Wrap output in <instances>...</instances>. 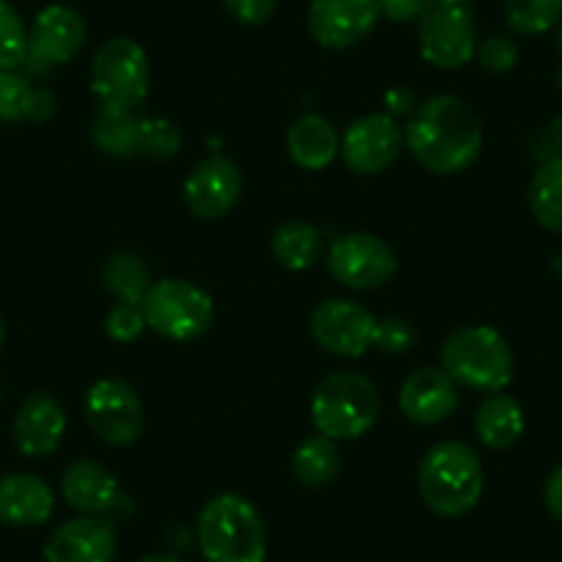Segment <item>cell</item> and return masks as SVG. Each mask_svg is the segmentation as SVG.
Returning <instances> with one entry per match:
<instances>
[{
    "mask_svg": "<svg viewBox=\"0 0 562 562\" xmlns=\"http://www.w3.org/2000/svg\"><path fill=\"white\" fill-rule=\"evenodd\" d=\"M405 144L422 169L434 175H458L480 158L483 122L461 97L436 94L411 116Z\"/></svg>",
    "mask_w": 562,
    "mask_h": 562,
    "instance_id": "obj_1",
    "label": "cell"
},
{
    "mask_svg": "<svg viewBox=\"0 0 562 562\" xmlns=\"http://www.w3.org/2000/svg\"><path fill=\"white\" fill-rule=\"evenodd\" d=\"M422 502L445 518H458L472 510L483 496V463L463 441H439L419 463Z\"/></svg>",
    "mask_w": 562,
    "mask_h": 562,
    "instance_id": "obj_2",
    "label": "cell"
},
{
    "mask_svg": "<svg viewBox=\"0 0 562 562\" xmlns=\"http://www.w3.org/2000/svg\"><path fill=\"white\" fill-rule=\"evenodd\" d=\"M199 549L207 562H265L268 532L257 507L240 494H218L196 521Z\"/></svg>",
    "mask_w": 562,
    "mask_h": 562,
    "instance_id": "obj_3",
    "label": "cell"
},
{
    "mask_svg": "<svg viewBox=\"0 0 562 562\" xmlns=\"http://www.w3.org/2000/svg\"><path fill=\"white\" fill-rule=\"evenodd\" d=\"M441 370L458 386L496 394L513 381L510 345L491 326L458 328L441 345Z\"/></svg>",
    "mask_w": 562,
    "mask_h": 562,
    "instance_id": "obj_4",
    "label": "cell"
},
{
    "mask_svg": "<svg viewBox=\"0 0 562 562\" xmlns=\"http://www.w3.org/2000/svg\"><path fill=\"white\" fill-rule=\"evenodd\" d=\"M381 414V397L370 378L359 372H334L312 394V422L321 436L350 441L364 436Z\"/></svg>",
    "mask_w": 562,
    "mask_h": 562,
    "instance_id": "obj_5",
    "label": "cell"
},
{
    "mask_svg": "<svg viewBox=\"0 0 562 562\" xmlns=\"http://www.w3.org/2000/svg\"><path fill=\"white\" fill-rule=\"evenodd\" d=\"M140 310L147 317V328L175 342H193L204 337L215 321V304L210 293L186 279L155 281Z\"/></svg>",
    "mask_w": 562,
    "mask_h": 562,
    "instance_id": "obj_6",
    "label": "cell"
},
{
    "mask_svg": "<svg viewBox=\"0 0 562 562\" xmlns=\"http://www.w3.org/2000/svg\"><path fill=\"white\" fill-rule=\"evenodd\" d=\"M419 53L439 69H461L477 53V31L469 0H428L416 18Z\"/></svg>",
    "mask_w": 562,
    "mask_h": 562,
    "instance_id": "obj_7",
    "label": "cell"
},
{
    "mask_svg": "<svg viewBox=\"0 0 562 562\" xmlns=\"http://www.w3.org/2000/svg\"><path fill=\"white\" fill-rule=\"evenodd\" d=\"M91 91L102 108H138L149 94L147 50L127 36L105 42L91 61Z\"/></svg>",
    "mask_w": 562,
    "mask_h": 562,
    "instance_id": "obj_8",
    "label": "cell"
},
{
    "mask_svg": "<svg viewBox=\"0 0 562 562\" xmlns=\"http://www.w3.org/2000/svg\"><path fill=\"white\" fill-rule=\"evenodd\" d=\"M86 419L111 447H130L144 434V403L127 381L102 378L86 392Z\"/></svg>",
    "mask_w": 562,
    "mask_h": 562,
    "instance_id": "obj_9",
    "label": "cell"
},
{
    "mask_svg": "<svg viewBox=\"0 0 562 562\" xmlns=\"http://www.w3.org/2000/svg\"><path fill=\"white\" fill-rule=\"evenodd\" d=\"M328 270L345 288L375 290L392 279L397 259L381 237L350 232V235L337 237L328 248Z\"/></svg>",
    "mask_w": 562,
    "mask_h": 562,
    "instance_id": "obj_10",
    "label": "cell"
},
{
    "mask_svg": "<svg viewBox=\"0 0 562 562\" xmlns=\"http://www.w3.org/2000/svg\"><path fill=\"white\" fill-rule=\"evenodd\" d=\"M375 334L378 317L356 301L331 299L312 312V337L321 348L342 359H359L375 348Z\"/></svg>",
    "mask_w": 562,
    "mask_h": 562,
    "instance_id": "obj_11",
    "label": "cell"
},
{
    "mask_svg": "<svg viewBox=\"0 0 562 562\" xmlns=\"http://www.w3.org/2000/svg\"><path fill=\"white\" fill-rule=\"evenodd\" d=\"M378 0H312L306 25L312 40L326 50H348L375 31Z\"/></svg>",
    "mask_w": 562,
    "mask_h": 562,
    "instance_id": "obj_12",
    "label": "cell"
},
{
    "mask_svg": "<svg viewBox=\"0 0 562 562\" xmlns=\"http://www.w3.org/2000/svg\"><path fill=\"white\" fill-rule=\"evenodd\" d=\"M86 45V23L72 7L53 3L34 18L29 29V67L45 72L72 61Z\"/></svg>",
    "mask_w": 562,
    "mask_h": 562,
    "instance_id": "obj_13",
    "label": "cell"
},
{
    "mask_svg": "<svg viewBox=\"0 0 562 562\" xmlns=\"http://www.w3.org/2000/svg\"><path fill=\"white\" fill-rule=\"evenodd\" d=\"M405 144V135L400 133L397 122L389 113H370L361 116L345 130L339 153L345 164L356 175H381L397 160L400 149Z\"/></svg>",
    "mask_w": 562,
    "mask_h": 562,
    "instance_id": "obj_14",
    "label": "cell"
},
{
    "mask_svg": "<svg viewBox=\"0 0 562 562\" xmlns=\"http://www.w3.org/2000/svg\"><path fill=\"white\" fill-rule=\"evenodd\" d=\"M186 204L196 218L215 221L224 218L235 210L243 193V177L235 160L224 158V155H210L207 160L196 166L188 175L186 188Z\"/></svg>",
    "mask_w": 562,
    "mask_h": 562,
    "instance_id": "obj_15",
    "label": "cell"
},
{
    "mask_svg": "<svg viewBox=\"0 0 562 562\" xmlns=\"http://www.w3.org/2000/svg\"><path fill=\"white\" fill-rule=\"evenodd\" d=\"M14 445L25 458H45L61 447L67 434V411L50 392H34L14 416Z\"/></svg>",
    "mask_w": 562,
    "mask_h": 562,
    "instance_id": "obj_16",
    "label": "cell"
},
{
    "mask_svg": "<svg viewBox=\"0 0 562 562\" xmlns=\"http://www.w3.org/2000/svg\"><path fill=\"white\" fill-rule=\"evenodd\" d=\"M116 529L105 516H78L64 521L45 543L47 562H113Z\"/></svg>",
    "mask_w": 562,
    "mask_h": 562,
    "instance_id": "obj_17",
    "label": "cell"
},
{
    "mask_svg": "<svg viewBox=\"0 0 562 562\" xmlns=\"http://www.w3.org/2000/svg\"><path fill=\"white\" fill-rule=\"evenodd\" d=\"M458 408V383L436 367H422L400 389V411L414 425H439Z\"/></svg>",
    "mask_w": 562,
    "mask_h": 562,
    "instance_id": "obj_18",
    "label": "cell"
},
{
    "mask_svg": "<svg viewBox=\"0 0 562 562\" xmlns=\"http://www.w3.org/2000/svg\"><path fill=\"white\" fill-rule=\"evenodd\" d=\"M61 496L80 516H108L124 502L122 485L94 461H75L61 474Z\"/></svg>",
    "mask_w": 562,
    "mask_h": 562,
    "instance_id": "obj_19",
    "label": "cell"
},
{
    "mask_svg": "<svg viewBox=\"0 0 562 562\" xmlns=\"http://www.w3.org/2000/svg\"><path fill=\"white\" fill-rule=\"evenodd\" d=\"M56 494L42 477L12 472L0 477V524L9 527H40L53 516Z\"/></svg>",
    "mask_w": 562,
    "mask_h": 562,
    "instance_id": "obj_20",
    "label": "cell"
},
{
    "mask_svg": "<svg viewBox=\"0 0 562 562\" xmlns=\"http://www.w3.org/2000/svg\"><path fill=\"white\" fill-rule=\"evenodd\" d=\"M339 144L342 140H339L334 124L321 113H304L288 130L290 158L306 171H321L331 166L339 153Z\"/></svg>",
    "mask_w": 562,
    "mask_h": 562,
    "instance_id": "obj_21",
    "label": "cell"
},
{
    "mask_svg": "<svg viewBox=\"0 0 562 562\" xmlns=\"http://www.w3.org/2000/svg\"><path fill=\"white\" fill-rule=\"evenodd\" d=\"M524 411L516 397L505 392L488 394L474 414V434L488 450H507L524 436Z\"/></svg>",
    "mask_w": 562,
    "mask_h": 562,
    "instance_id": "obj_22",
    "label": "cell"
},
{
    "mask_svg": "<svg viewBox=\"0 0 562 562\" xmlns=\"http://www.w3.org/2000/svg\"><path fill=\"white\" fill-rule=\"evenodd\" d=\"M102 284L108 293L116 299V304H144L149 288H153V273L144 257L133 251H119L102 268Z\"/></svg>",
    "mask_w": 562,
    "mask_h": 562,
    "instance_id": "obj_23",
    "label": "cell"
},
{
    "mask_svg": "<svg viewBox=\"0 0 562 562\" xmlns=\"http://www.w3.org/2000/svg\"><path fill=\"white\" fill-rule=\"evenodd\" d=\"M140 119L133 111H119V108H100V113L91 122V140L97 149L111 158H133L138 155Z\"/></svg>",
    "mask_w": 562,
    "mask_h": 562,
    "instance_id": "obj_24",
    "label": "cell"
},
{
    "mask_svg": "<svg viewBox=\"0 0 562 562\" xmlns=\"http://www.w3.org/2000/svg\"><path fill=\"white\" fill-rule=\"evenodd\" d=\"M339 469H342V458H339L337 441L328 436H310L293 456L295 480L306 488H326L337 480Z\"/></svg>",
    "mask_w": 562,
    "mask_h": 562,
    "instance_id": "obj_25",
    "label": "cell"
},
{
    "mask_svg": "<svg viewBox=\"0 0 562 562\" xmlns=\"http://www.w3.org/2000/svg\"><path fill=\"white\" fill-rule=\"evenodd\" d=\"M270 248L288 270H306L323 257V235L306 221H288L273 232Z\"/></svg>",
    "mask_w": 562,
    "mask_h": 562,
    "instance_id": "obj_26",
    "label": "cell"
},
{
    "mask_svg": "<svg viewBox=\"0 0 562 562\" xmlns=\"http://www.w3.org/2000/svg\"><path fill=\"white\" fill-rule=\"evenodd\" d=\"M53 113V97L36 91L20 72H0V122H42Z\"/></svg>",
    "mask_w": 562,
    "mask_h": 562,
    "instance_id": "obj_27",
    "label": "cell"
},
{
    "mask_svg": "<svg viewBox=\"0 0 562 562\" xmlns=\"http://www.w3.org/2000/svg\"><path fill=\"white\" fill-rule=\"evenodd\" d=\"M529 210L540 226L562 235V164L540 166L529 182Z\"/></svg>",
    "mask_w": 562,
    "mask_h": 562,
    "instance_id": "obj_28",
    "label": "cell"
},
{
    "mask_svg": "<svg viewBox=\"0 0 562 562\" xmlns=\"http://www.w3.org/2000/svg\"><path fill=\"white\" fill-rule=\"evenodd\" d=\"M505 20L513 34L540 36L562 23V0H507Z\"/></svg>",
    "mask_w": 562,
    "mask_h": 562,
    "instance_id": "obj_29",
    "label": "cell"
},
{
    "mask_svg": "<svg viewBox=\"0 0 562 562\" xmlns=\"http://www.w3.org/2000/svg\"><path fill=\"white\" fill-rule=\"evenodd\" d=\"M29 61V31L9 0H0V72H18Z\"/></svg>",
    "mask_w": 562,
    "mask_h": 562,
    "instance_id": "obj_30",
    "label": "cell"
},
{
    "mask_svg": "<svg viewBox=\"0 0 562 562\" xmlns=\"http://www.w3.org/2000/svg\"><path fill=\"white\" fill-rule=\"evenodd\" d=\"M182 135L175 122L164 116L140 119V138H138V155L153 160H169L180 153Z\"/></svg>",
    "mask_w": 562,
    "mask_h": 562,
    "instance_id": "obj_31",
    "label": "cell"
},
{
    "mask_svg": "<svg viewBox=\"0 0 562 562\" xmlns=\"http://www.w3.org/2000/svg\"><path fill=\"white\" fill-rule=\"evenodd\" d=\"M147 328V317L138 304H116L105 317V331L113 342H135Z\"/></svg>",
    "mask_w": 562,
    "mask_h": 562,
    "instance_id": "obj_32",
    "label": "cell"
},
{
    "mask_svg": "<svg viewBox=\"0 0 562 562\" xmlns=\"http://www.w3.org/2000/svg\"><path fill=\"white\" fill-rule=\"evenodd\" d=\"M474 58H480V67L488 69V72L502 75L510 72L518 61V47L513 45L507 36H485L477 45Z\"/></svg>",
    "mask_w": 562,
    "mask_h": 562,
    "instance_id": "obj_33",
    "label": "cell"
},
{
    "mask_svg": "<svg viewBox=\"0 0 562 562\" xmlns=\"http://www.w3.org/2000/svg\"><path fill=\"white\" fill-rule=\"evenodd\" d=\"M416 339V334L411 331V326L400 317H389V321H378V334L375 345L386 353H405L411 348V342Z\"/></svg>",
    "mask_w": 562,
    "mask_h": 562,
    "instance_id": "obj_34",
    "label": "cell"
},
{
    "mask_svg": "<svg viewBox=\"0 0 562 562\" xmlns=\"http://www.w3.org/2000/svg\"><path fill=\"white\" fill-rule=\"evenodd\" d=\"M532 155L540 166L562 164V116L551 119L538 135H535Z\"/></svg>",
    "mask_w": 562,
    "mask_h": 562,
    "instance_id": "obj_35",
    "label": "cell"
},
{
    "mask_svg": "<svg viewBox=\"0 0 562 562\" xmlns=\"http://www.w3.org/2000/svg\"><path fill=\"white\" fill-rule=\"evenodd\" d=\"M226 12L243 25H262L273 18L279 0H224Z\"/></svg>",
    "mask_w": 562,
    "mask_h": 562,
    "instance_id": "obj_36",
    "label": "cell"
},
{
    "mask_svg": "<svg viewBox=\"0 0 562 562\" xmlns=\"http://www.w3.org/2000/svg\"><path fill=\"white\" fill-rule=\"evenodd\" d=\"M428 0H378V12L381 18L392 20V23H414L422 14Z\"/></svg>",
    "mask_w": 562,
    "mask_h": 562,
    "instance_id": "obj_37",
    "label": "cell"
},
{
    "mask_svg": "<svg viewBox=\"0 0 562 562\" xmlns=\"http://www.w3.org/2000/svg\"><path fill=\"white\" fill-rule=\"evenodd\" d=\"M543 496H546V507H549L551 516L562 524V463L549 474V480H546Z\"/></svg>",
    "mask_w": 562,
    "mask_h": 562,
    "instance_id": "obj_38",
    "label": "cell"
},
{
    "mask_svg": "<svg viewBox=\"0 0 562 562\" xmlns=\"http://www.w3.org/2000/svg\"><path fill=\"white\" fill-rule=\"evenodd\" d=\"M386 102H389V111L392 113H405L411 105H414V94L405 89H392L386 94Z\"/></svg>",
    "mask_w": 562,
    "mask_h": 562,
    "instance_id": "obj_39",
    "label": "cell"
},
{
    "mask_svg": "<svg viewBox=\"0 0 562 562\" xmlns=\"http://www.w3.org/2000/svg\"><path fill=\"white\" fill-rule=\"evenodd\" d=\"M138 562H182V560L175 554H149V557H140Z\"/></svg>",
    "mask_w": 562,
    "mask_h": 562,
    "instance_id": "obj_40",
    "label": "cell"
},
{
    "mask_svg": "<svg viewBox=\"0 0 562 562\" xmlns=\"http://www.w3.org/2000/svg\"><path fill=\"white\" fill-rule=\"evenodd\" d=\"M551 268H554V273L562 279V248L554 254V262H551Z\"/></svg>",
    "mask_w": 562,
    "mask_h": 562,
    "instance_id": "obj_41",
    "label": "cell"
},
{
    "mask_svg": "<svg viewBox=\"0 0 562 562\" xmlns=\"http://www.w3.org/2000/svg\"><path fill=\"white\" fill-rule=\"evenodd\" d=\"M3 342H7V326H3V317H0V350H3Z\"/></svg>",
    "mask_w": 562,
    "mask_h": 562,
    "instance_id": "obj_42",
    "label": "cell"
},
{
    "mask_svg": "<svg viewBox=\"0 0 562 562\" xmlns=\"http://www.w3.org/2000/svg\"><path fill=\"white\" fill-rule=\"evenodd\" d=\"M557 86L562 89V64H560V69H557Z\"/></svg>",
    "mask_w": 562,
    "mask_h": 562,
    "instance_id": "obj_43",
    "label": "cell"
},
{
    "mask_svg": "<svg viewBox=\"0 0 562 562\" xmlns=\"http://www.w3.org/2000/svg\"><path fill=\"white\" fill-rule=\"evenodd\" d=\"M560 53H562V25H560Z\"/></svg>",
    "mask_w": 562,
    "mask_h": 562,
    "instance_id": "obj_44",
    "label": "cell"
}]
</instances>
